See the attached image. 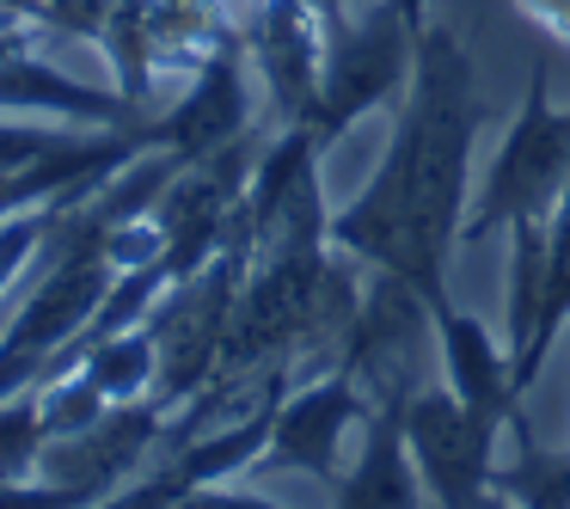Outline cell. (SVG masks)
<instances>
[{
	"mask_svg": "<svg viewBox=\"0 0 570 509\" xmlns=\"http://www.w3.org/2000/svg\"><path fill=\"white\" fill-rule=\"evenodd\" d=\"M484 117L466 43L448 26H423L386 154L362 197L332 215V246L368 271L405 276L430 307L454 301L448 264L466 239V173Z\"/></svg>",
	"mask_w": 570,
	"mask_h": 509,
	"instance_id": "6da1fadb",
	"label": "cell"
},
{
	"mask_svg": "<svg viewBox=\"0 0 570 509\" xmlns=\"http://www.w3.org/2000/svg\"><path fill=\"white\" fill-rule=\"evenodd\" d=\"M528 19H540L546 31H552L558 43H570V0H515Z\"/></svg>",
	"mask_w": 570,
	"mask_h": 509,
	"instance_id": "e0dca14e",
	"label": "cell"
},
{
	"mask_svg": "<svg viewBox=\"0 0 570 509\" xmlns=\"http://www.w3.org/2000/svg\"><path fill=\"white\" fill-rule=\"evenodd\" d=\"M564 190H570V111L552 105V80H546L540 62L528 80V99H521L515 124H509L503 148H497L491 173H484L479 197L466 209V239H484L491 227H515V222H552Z\"/></svg>",
	"mask_w": 570,
	"mask_h": 509,
	"instance_id": "277c9868",
	"label": "cell"
},
{
	"mask_svg": "<svg viewBox=\"0 0 570 509\" xmlns=\"http://www.w3.org/2000/svg\"><path fill=\"white\" fill-rule=\"evenodd\" d=\"M320 141L307 124L276 129V141L252 160L246 178V239L252 258L264 252H301L332 239V215H325V185H320Z\"/></svg>",
	"mask_w": 570,
	"mask_h": 509,
	"instance_id": "5b68a950",
	"label": "cell"
},
{
	"mask_svg": "<svg viewBox=\"0 0 570 509\" xmlns=\"http://www.w3.org/2000/svg\"><path fill=\"white\" fill-rule=\"evenodd\" d=\"M62 209L68 203H38V209H19V215L0 222V295H7V288L19 283V271L43 252V239H50V227Z\"/></svg>",
	"mask_w": 570,
	"mask_h": 509,
	"instance_id": "2e32d148",
	"label": "cell"
},
{
	"mask_svg": "<svg viewBox=\"0 0 570 509\" xmlns=\"http://www.w3.org/2000/svg\"><path fill=\"white\" fill-rule=\"evenodd\" d=\"M540 307H546V222H515L509 227V307H503L509 362H521L533 350Z\"/></svg>",
	"mask_w": 570,
	"mask_h": 509,
	"instance_id": "9a60e30c",
	"label": "cell"
},
{
	"mask_svg": "<svg viewBox=\"0 0 570 509\" xmlns=\"http://www.w3.org/2000/svg\"><path fill=\"white\" fill-rule=\"evenodd\" d=\"M62 369H80L105 399H154V381H160V344H154L148 320H141V325H124V332H111V337L80 344Z\"/></svg>",
	"mask_w": 570,
	"mask_h": 509,
	"instance_id": "4fadbf2b",
	"label": "cell"
},
{
	"mask_svg": "<svg viewBox=\"0 0 570 509\" xmlns=\"http://www.w3.org/2000/svg\"><path fill=\"white\" fill-rule=\"evenodd\" d=\"M166 411L173 405H160V399H117V405H105L87 430L56 435V442L43 448L38 472L56 484H68L80 503H111V497L141 472V460L166 442Z\"/></svg>",
	"mask_w": 570,
	"mask_h": 509,
	"instance_id": "52a82bcc",
	"label": "cell"
},
{
	"mask_svg": "<svg viewBox=\"0 0 570 509\" xmlns=\"http://www.w3.org/2000/svg\"><path fill=\"white\" fill-rule=\"evenodd\" d=\"M423 472L411 460L405 442V393L393 399H368V418H362V448H356V467L332 479V503H386V509H405L423 503Z\"/></svg>",
	"mask_w": 570,
	"mask_h": 509,
	"instance_id": "7c38bea8",
	"label": "cell"
},
{
	"mask_svg": "<svg viewBox=\"0 0 570 509\" xmlns=\"http://www.w3.org/2000/svg\"><path fill=\"white\" fill-rule=\"evenodd\" d=\"M509 435H515V460H497V467H491V497L533 503V509H564L570 503V454L540 448L528 411L509 418Z\"/></svg>",
	"mask_w": 570,
	"mask_h": 509,
	"instance_id": "5bb4252c",
	"label": "cell"
},
{
	"mask_svg": "<svg viewBox=\"0 0 570 509\" xmlns=\"http://www.w3.org/2000/svg\"><path fill=\"white\" fill-rule=\"evenodd\" d=\"M417 62V31L405 26L393 0H356L325 19V62H320V99L307 111V129L320 148L344 141L374 105H399Z\"/></svg>",
	"mask_w": 570,
	"mask_h": 509,
	"instance_id": "7a4b0ae2",
	"label": "cell"
},
{
	"mask_svg": "<svg viewBox=\"0 0 570 509\" xmlns=\"http://www.w3.org/2000/svg\"><path fill=\"white\" fill-rule=\"evenodd\" d=\"M435 344H442V369H448V386L460 393V405H466L484 430L509 435V418L521 411V386H515L509 350H497V337L484 332L472 313H460L454 301L435 307Z\"/></svg>",
	"mask_w": 570,
	"mask_h": 509,
	"instance_id": "8fae6325",
	"label": "cell"
},
{
	"mask_svg": "<svg viewBox=\"0 0 570 509\" xmlns=\"http://www.w3.org/2000/svg\"><path fill=\"white\" fill-rule=\"evenodd\" d=\"M13 56H31L26 19H7V13H0V62H13Z\"/></svg>",
	"mask_w": 570,
	"mask_h": 509,
	"instance_id": "ac0fdd59",
	"label": "cell"
},
{
	"mask_svg": "<svg viewBox=\"0 0 570 509\" xmlns=\"http://www.w3.org/2000/svg\"><path fill=\"white\" fill-rule=\"evenodd\" d=\"M246 124H252L246 50H239V38L227 31V38L197 62L185 99H178L173 111L141 124V141H148V154H173L178 166H190V160H209V154L246 141Z\"/></svg>",
	"mask_w": 570,
	"mask_h": 509,
	"instance_id": "ba28073f",
	"label": "cell"
},
{
	"mask_svg": "<svg viewBox=\"0 0 570 509\" xmlns=\"http://www.w3.org/2000/svg\"><path fill=\"white\" fill-rule=\"evenodd\" d=\"M368 418V399H362V381L350 369L332 374H313L301 393H283L271 418V448H264V467H283V472H307V479L332 484L337 460H344V435Z\"/></svg>",
	"mask_w": 570,
	"mask_h": 509,
	"instance_id": "30bf717a",
	"label": "cell"
},
{
	"mask_svg": "<svg viewBox=\"0 0 570 509\" xmlns=\"http://www.w3.org/2000/svg\"><path fill=\"white\" fill-rule=\"evenodd\" d=\"M393 7L405 13V26H411V31H423V26H430V0H393Z\"/></svg>",
	"mask_w": 570,
	"mask_h": 509,
	"instance_id": "d6986e66",
	"label": "cell"
},
{
	"mask_svg": "<svg viewBox=\"0 0 570 509\" xmlns=\"http://www.w3.org/2000/svg\"><path fill=\"white\" fill-rule=\"evenodd\" d=\"M307 7H313L320 19H332V13H344V7H356V0H307Z\"/></svg>",
	"mask_w": 570,
	"mask_h": 509,
	"instance_id": "ffe728a7",
	"label": "cell"
},
{
	"mask_svg": "<svg viewBox=\"0 0 570 509\" xmlns=\"http://www.w3.org/2000/svg\"><path fill=\"white\" fill-rule=\"evenodd\" d=\"M405 442L423 472L430 503L466 509L491 503V467H497V430H484L454 386H411L405 393Z\"/></svg>",
	"mask_w": 570,
	"mask_h": 509,
	"instance_id": "8992f818",
	"label": "cell"
},
{
	"mask_svg": "<svg viewBox=\"0 0 570 509\" xmlns=\"http://www.w3.org/2000/svg\"><path fill=\"white\" fill-rule=\"evenodd\" d=\"M239 50L264 75V92L276 105V124H307L320 99V62H325V19L307 0H252L239 19Z\"/></svg>",
	"mask_w": 570,
	"mask_h": 509,
	"instance_id": "9c48e42d",
	"label": "cell"
},
{
	"mask_svg": "<svg viewBox=\"0 0 570 509\" xmlns=\"http://www.w3.org/2000/svg\"><path fill=\"white\" fill-rule=\"evenodd\" d=\"M246 271H252V239L239 227L203 271L166 283V295L154 301L148 332L160 344V381H154L160 405L197 399L209 386V374L222 369V344L234 332V307H239V288H246Z\"/></svg>",
	"mask_w": 570,
	"mask_h": 509,
	"instance_id": "3957f363",
	"label": "cell"
}]
</instances>
